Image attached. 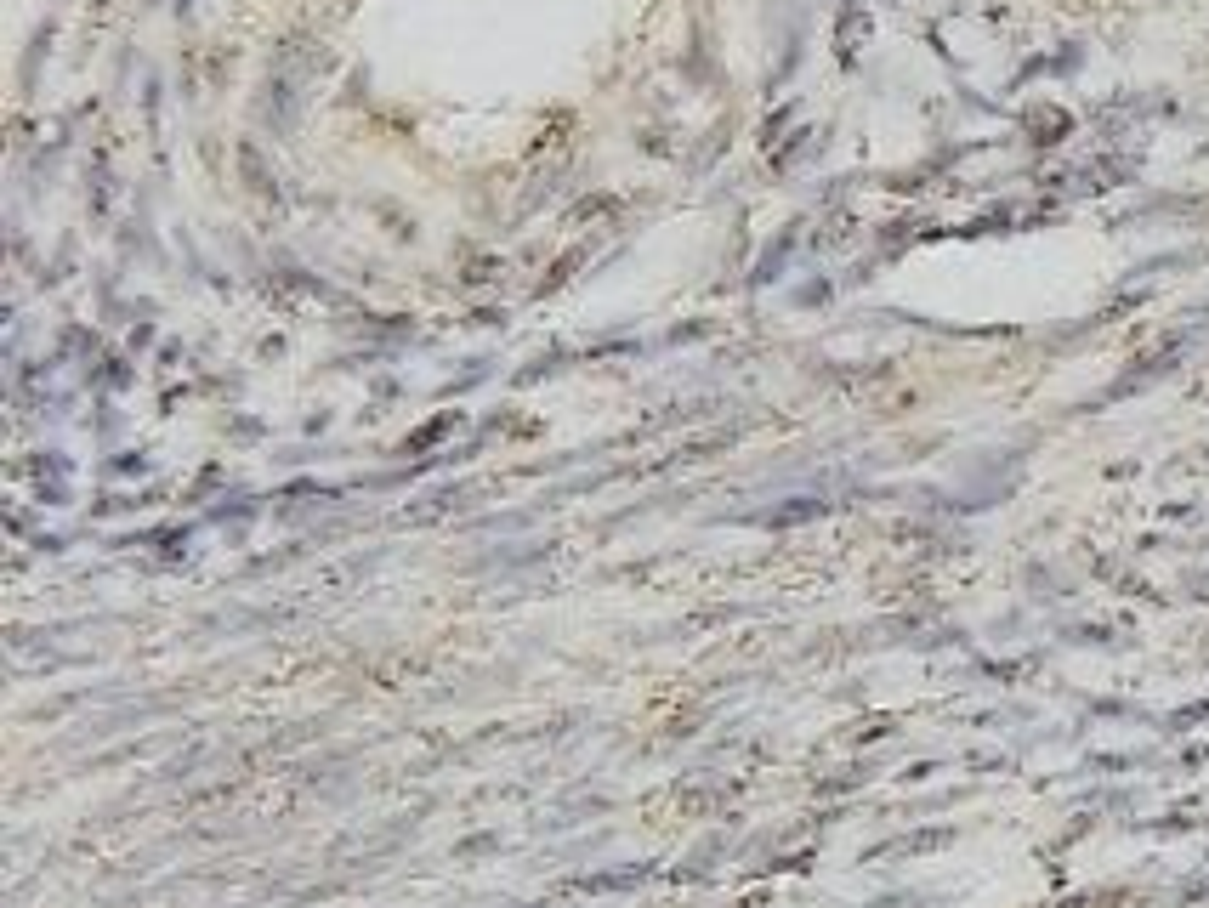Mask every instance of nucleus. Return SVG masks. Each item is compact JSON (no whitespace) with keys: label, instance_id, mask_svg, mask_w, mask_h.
I'll use <instances>...</instances> for the list:
<instances>
[{"label":"nucleus","instance_id":"obj_1","mask_svg":"<svg viewBox=\"0 0 1209 908\" xmlns=\"http://www.w3.org/2000/svg\"><path fill=\"white\" fill-rule=\"evenodd\" d=\"M239 165H245V176H250V188H256V193L273 188V176L262 171V154H256V142H245V148H239Z\"/></svg>","mask_w":1209,"mask_h":908}]
</instances>
